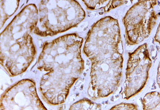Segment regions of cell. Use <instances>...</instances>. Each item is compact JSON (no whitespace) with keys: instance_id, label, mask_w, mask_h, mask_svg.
<instances>
[{"instance_id":"6da1fadb","label":"cell","mask_w":160,"mask_h":110,"mask_svg":"<svg viewBox=\"0 0 160 110\" xmlns=\"http://www.w3.org/2000/svg\"><path fill=\"white\" fill-rule=\"evenodd\" d=\"M120 30L118 20L107 17L88 32L83 50L92 63L88 94L92 99L108 97L119 87L123 61Z\"/></svg>"},{"instance_id":"7a4b0ae2","label":"cell","mask_w":160,"mask_h":110,"mask_svg":"<svg viewBox=\"0 0 160 110\" xmlns=\"http://www.w3.org/2000/svg\"><path fill=\"white\" fill-rule=\"evenodd\" d=\"M83 41L76 34H72L44 44L38 68L48 72L40 83V90L48 103L57 105L65 102L70 88L82 73Z\"/></svg>"},{"instance_id":"3957f363","label":"cell","mask_w":160,"mask_h":110,"mask_svg":"<svg viewBox=\"0 0 160 110\" xmlns=\"http://www.w3.org/2000/svg\"><path fill=\"white\" fill-rule=\"evenodd\" d=\"M38 11L34 4L25 7L1 34V64L11 76L26 70L36 54L30 35L38 24Z\"/></svg>"},{"instance_id":"277c9868","label":"cell","mask_w":160,"mask_h":110,"mask_svg":"<svg viewBox=\"0 0 160 110\" xmlns=\"http://www.w3.org/2000/svg\"><path fill=\"white\" fill-rule=\"evenodd\" d=\"M85 17L76 1H42L33 32L41 36H52L76 26Z\"/></svg>"},{"instance_id":"5b68a950","label":"cell","mask_w":160,"mask_h":110,"mask_svg":"<svg viewBox=\"0 0 160 110\" xmlns=\"http://www.w3.org/2000/svg\"><path fill=\"white\" fill-rule=\"evenodd\" d=\"M156 4L157 1H140L127 12L123 21L129 45L139 44L149 36L158 19L153 9Z\"/></svg>"},{"instance_id":"8992f818","label":"cell","mask_w":160,"mask_h":110,"mask_svg":"<svg viewBox=\"0 0 160 110\" xmlns=\"http://www.w3.org/2000/svg\"><path fill=\"white\" fill-rule=\"evenodd\" d=\"M152 65L148 44L140 45L130 54L126 69L123 99L128 100L142 90L148 81Z\"/></svg>"},{"instance_id":"52a82bcc","label":"cell","mask_w":160,"mask_h":110,"mask_svg":"<svg viewBox=\"0 0 160 110\" xmlns=\"http://www.w3.org/2000/svg\"><path fill=\"white\" fill-rule=\"evenodd\" d=\"M1 110H47L37 94L35 83L24 79L5 91L1 98Z\"/></svg>"},{"instance_id":"ba28073f","label":"cell","mask_w":160,"mask_h":110,"mask_svg":"<svg viewBox=\"0 0 160 110\" xmlns=\"http://www.w3.org/2000/svg\"><path fill=\"white\" fill-rule=\"evenodd\" d=\"M142 105L144 110H160L159 93L154 91L147 93L143 99Z\"/></svg>"},{"instance_id":"9c48e42d","label":"cell","mask_w":160,"mask_h":110,"mask_svg":"<svg viewBox=\"0 0 160 110\" xmlns=\"http://www.w3.org/2000/svg\"><path fill=\"white\" fill-rule=\"evenodd\" d=\"M3 5L1 4V6H3V8H1V15L3 14L1 16V22H3L1 24H4L6 20L9 18L11 16L13 15L14 13L17 11L19 5V1H9V4L6 5L5 1H1Z\"/></svg>"},{"instance_id":"30bf717a","label":"cell","mask_w":160,"mask_h":110,"mask_svg":"<svg viewBox=\"0 0 160 110\" xmlns=\"http://www.w3.org/2000/svg\"><path fill=\"white\" fill-rule=\"evenodd\" d=\"M70 110H101V106L89 100L84 99L73 104Z\"/></svg>"},{"instance_id":"8fae6325","label":"cell","mask_w":160,"mask_h":110,"mask_svg":"<svg viewBox=\"0 0 160 110\" xmlns=\"http://www.w3.org/2000/svg\"><path fill=\"white\" fill-rule=\"evenodd\" d=\"M110 110H138V106L133 104L122 103L115 106Z\"/></svg>"},{"instance_id":"7c38bea8","label":"cell","mask_w":160,"mask_h":110,"mask_svg":"<svg viewBox=\"0 0 160 110\" xmlns=\"http://www.w3.org/2000/svg\"><path fill=\"white\" fill-rule=\"evenodd\" d=\"M160 30H159V26H158V31H157L156 35L155 36V40L157 42H158V43H159V40H160Z\"/></svg>"}]
</instances>
